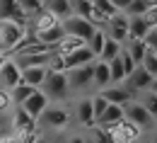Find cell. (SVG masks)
Returning <instances> with one entry per match:
<instances>
[{
	"label": "cell",
	"instance_id": "40",
	"mask_svg": "<svg viewBox=\"0 0 157 143\" xmlns=\"http://www.w3.org/2000/svg\"><path fill=\"white\" fill-rule=\"evenodd\" d=\"M68 143H87V138H82V136H73Z\"/></svg>",
	"mask_w": 157,
	"mask_h": 143
},
{
	"label": "cell",
	"instance_id": "31",
	"mask_svg": "<svg viewBox=\"0 0 157 143\" xmlns=\"http://www.w3.org/2000/svg\"><path fill=\"white\" fill-rule=\"evenodd\" d=\"M138 102H140V104H143V107H145V109H147V112H150V114L157 119V95H155V92L145 90V95H143Z\"/></svg>",
	"mask_w": 157,
	"mask_h": 143
},
{
	"label": "cell",
	"instance_id": "36",
	"mask_svg": "<svg viewBox=\"0 0 157 143\" xmlns=\"http://www.w3.org/2000/svg\"><path fill=\"white\" fill-rule=\"evenodd\" d=\"M143 20L147 22L150 27H157V7H147V10L143 12Z\"/></svg>",
	"mask_w": 157,
	"mask_h": 143
},
{
	"label": "cell",
	"instance_id": "42",
	"mask_svg": "<svg viewBox=\"0 0 157 143\" xmlns=\"http://www.w3.org/2000/svg\"><path fill=\"white\" fill-rule=\"evenodd\" d=\"M5 61H7V54H0V66H2Z\"/></svg>",
	"mask_w": 157,
	"mask_h": 143
},
{
	"label": "cell",
	"instance_id": "14",
	"mask_svg": "<svg viewBox=\"0 0 157 143\" xmlns=\"http://www.w3.org/2000/svg\"><path fill=\"white\" fill-rule=\"evenodd\" d=\"M104 100L109 104H126L128 100H133V92L128 90V87H118V85H106V87H101V92H99Z\"/></svg>",
	"mask_w": 157,
	"mask_h": 143
},
{
	"label": "cell",
	"instance_id": "26",
	"mask_svg": "<svg viewBox=\"0 0 157 143\" xmlns=\"http://www.w3.org/2000/svg\"><path fill=\"white\" fill-rule=\"evenodd\" d=\"M109 78H111V82H123L126 80V70H123L121 56H116V58L109 61Z\"/></svg>",
	"mask_w": 157,
	"mask_h": 143
},
{
	"label": "cell",
	"instance_id": "30",
	"mask_svg": "<svg viewBox=\"0 0 157 143\" xmlns=\"http://www.w3.org/2000/svg\"><path fill=\"white\" fill-rule=\"evenodd\" d=\"M92 129V143H114V138H111V131L109 129H101V126H90Z\"/></svg>",
	"mask_w": 157,
	"mask_h": 143
},
{
	"label": "cell",
	"instance_id": "4",
	"mask_svg": "<svg viewBox=\"0 0 157 143\" xmlns=\"http://www.w3.org/2000/svg\"><path fill=\"white\" fill-rule=\"evenodd\" d=\"M123 114H126V119L131 124H136L138 129H150V126L155 124V117L138 102V100H128V102L123 104Z\"/></svg>",
	"mask_w": 157,
	"mask_h": 143
},
{
	"label": "cell",
	"instance_id": "3",
	"mask_svg": "<svg viewBox=\"0 0 157 143\" xmlns=\"http://www.w3.org/2000/svg\"><path fill=\"white\" fill-rule=\"evenodd\" d=\"M60 24H63L65 34L78 37V39H82V41H87L92 34H94V29H97L90 20H85V17H80V15H70V17L60 20Z\"/></svg>",
	"mask_w": 157,
	"mask_h": 143
},
{
	"label": "cell",
	"instance_id": "6",
	"mask_svg": "<svg viewBox=\"0 0 157 143\" xmlns=\"http://www.w3.org/2000/svg\"><path fill=\"white\" fill-rule=\"evenodd\" d=\"M92 70H94V61L87 63V66H80V68H73V70H65L70 90H85V87H90L92 85Z\"/></svg>",
	"mask_w": 157,
	"mask_h": 143
},
{
	"label": "cell",
	"instance_id": "7",
	"mask_svg": "<svg viewBox=\"0 0 157 143\" xmlns=\"http://www.w3.org/2000/svg\"><path fill=\"white\" fill-rule=\"evenodd\" d=\"M106 27H109V34H106V37H111L114 41L123 44V41L128 39V15H126V12L111 15V17L106 20Z\"/></svg>",
	"mask_w": 157,
	"mask_h": 143
},
{
	"label": "cell",
	"instance_id": "29",
	"mask_svg": "<svg viewBox=\"0 0 157 143\" xmlns=\"http://www.w3.org/2000/svg\"><path fill=\"white\" fill-rule=\"evenodd\" d=\"M104 39H106V32H104V29H99V27L94 29V34L87 39V46L92 49V54H94V56H99V51H101V46H104Z\"/></svg>",
	"mask_w": 157,
	"mask_h": 143
},
{
	"label": "cell",
	"instance_id": "39",
	"mask_svg": "<svg viewBox=\"0 0 157 143\" xmlns=\"http://www.w3.org/2000/svg\"><path fill=\"white\" fill-rule=\"evenodd\" d=\"M147 90H150V92H155V95H157V75L152 78V82H150V87H147Z\"/></svg>",
	"mask_w": 157,
	"mask_h": 143
},
{
	"label": "cell",
	"instance_id": "11",
	"mask_svg": "<svg viewBox=\"0 0 157 143\" xmlns=\"http://www.w3.org/2000/svg\"><path fill=\"white\" fill-rule=\"evenodd\" d=\"M123 82L128 85V90H131V92H145V90L150 87V82H152V75H150L143 66H136V68H133V73H131Z\"/></svg>",
	"mask_w": 157,
	"mask_h": 143
},
{
	"label": "cell",
	"instance_id": "23",
	"mask_svg": "<svg viewBox=\"0 0 157 143\" xmlns=\"http://www.w3.org/2000/svg\"><path fill=\"white\" fill-rule=\"evenodd\" d=\"M121 49H123V44H118V41H114L111 37H106L104 39V46H101V51H99V61H111V58H116L118 54H121Z\"/></svg>",
	"mask_w": 157,
	"mask_h": 143
},
{
	"label": "cell",
	"instance_id": "32",
	"mask_svg": "<svg viewBox=\"0 0 157 143\" xmlns=\"http://www.w3.org/2000/svg\"><path fill=\"white\" fill-rule=\"evenodd\" d=\"M20 7L24 10V15H36L41 7H44V0H17Z\"/></svg>",
	"mask_w": 157,
	"mask_h": 143
},
{
	"label": "cell",
	"instance_id": "43",
	"mask_svg": "<svg viewBox=\"0 0 157 143\" xmlns=\"http://www.w3.org/2000/svg\"><path fill=\"white\" fill-rule=\"evenodd\" d=\"M152 143H157V136H155V141H152Z\"/></svg>",
	"mask_w": 157,
	"mask_h": 143
},
{
	"label": "cell",
	"instance_id": "21",
	"mask_svg": "<svg viewBox=\"0 0 157 143\" xmlns=\"http://www.w3.org/2000/svg\"><path fill=\"white\" fill-rule=\"evenodd\" d=\"M15 129L22 131V133H32V131L36 129V119L29 117L22 107H17V112H15Z\"/></svg>",
	"mask_w": 157,
	"mask_h": 143
},
{
	"label": "cell",
	"instance_id": "15",
	"mask_svg": "<svg viewBox=\"0 0 157 143\" xmlns=\"http://www.w3.org/2000/svg\"><path fill=\"white\" fill-rule=\"evenodd\" d=\"M20 70H22V82L32 85V87H41L46 80V73H48L46 66H29V68H20Z\"/></svg>",
	"mask_w": 157,
	"mask_h": 143
},
{
	"label": "cell",
	"instance_id": "10",
	"mask_svg": "<svg viewBox=\"0 0 157 143\" xmlns=\"http://www.w3.org/2000/svg\"><path fill=\"white\" fill-rule=\"evenodd\" d=\"M20 107L24 109V112H27V114H29V117L39 119L41 112L48 107V97L44 95V90H34V92H32V95H29V97H27V100H24Z\"/></svg>",
	"mask_w": 157,
	"mask_h": 143
},
{
	"label": "cell",
	"instance_id": "9",
	"mask_svg": "<svg viewBox=\"0 0 157 143\" xmlns=\"http://www.w3.org/2000/svg\"><path fill=\"white\" fill-rule=\"evenodd\" d=\"M63 61H65V70H73V68H80V66H87V63L97 61V56L92 54V49H90L87 44H82V46L75 49L73 54L63 56Z\"/></svg>",
	"mask_w": 157,
	"mask_h": 143
},
{
	"label": "cell",
	"instance_id": "22",
	"mask_svg": "<svg viewBox=\"0 0 157 143\" xmlns=\"http://www.w3.org/2000/svg\"><path fill=\"white\" fill-rule=\"evenodd\" d=\"M82 44H87V41H82V39H78V37H70V34H65V37H63V39L56 44V49H53V51H56L58 56H68V54H73L75 49H80Z\"/></svg>",
	"mask_w": 157,
	"mask_h": 143
},
{
	"label": "cell",
	"instance_id": "1",
	"mask_svg": "<svg viewBox=\"0 0 157 143\" xmlns=\"http://www.w3.org/2000/svg\"><path fill=\"white\" fill-rule=\"evenodd\" d=\"M27 37V24L12 20H0V54H10Z\"/></svg>",
	"mask_w": 157,
	"mask_h": 143
},
{
	"label": "cell",
	"instance_id": "25",
	"mask_svg": "<svg viewBox=\"0 0 157 143\" xmlns=\"http://www.w3.org/2000/svg\"><path fill=\"white\" fill-rule=\"evenodd\" d=\"M34 90H39V87H32V85H24V82H20V85H15L12 90H10V102L15 104H22Z\"/></svg>",
	"mask_w": 157,
	"mask_h": 143
},
{
	"label": "cell",
	"instance_id": "12",
	"mask_svg": "<svg viewBox=\"0 0 157 143\" xmlns=\"http://www.w3.org/2000/svg\"><path fill=\"white\" fill-rule=\"evenodd\" d=\"M123 117H126V114H123V104H106V109L97 117L94 124L101 126V129H114Z\"/></svg>",
	"mask_w": 157,
	"mask_h": 143
},
{
	"label": "cell",
	"instance_id": "35",
	"mask_svg": "<svg viewBox=\"0 0 157 143\" xmlns=\"http://www.w3.org/2000/svg\"><path fill=\"white\" fill-rule=\"evenodd\" d=\"M143 41H145V46H147L150 51L157 54V27H150V32L143 37Z\"/></svg>",
	"mask_w": 157,
	"mask_h": 143
},
{
	"label": "cell",
	"instance_id": "13",
	"mask_svg": "<svg viewBox=\"0 0 157 143\" xmlns=\"http://www.w3.org/2000/svg\"><path fill=\"white\" fill-rule=\"evenodd\" d=\"M0 20H12V22H22L27 24V15L20 7L17 0H0Z\"/></svg>",
	"mask_w": 157,
	"mask_h": 143
},
{
	"label": "cell",
	"instance_id": "34",
	"mask_svg": "<svg viewBox=\"0 0 157 143\" xmlns=\"http://www.w3.org/2000/svg\"><path fill=\"white\" fill-rule=\"evenodd\" d=\"M106 100H104V97H101V95H94V97H92V114H94V121H97V117L99 114H101V112H104V109H106Z\"/></svg>",
	"mask_w": 157,
	"mask_h": 143
},
{
	"label": "cell",
	"instance_id": "37",
	"mask_svg": "<svg viewBox=\"0 0 157 143\" xmlns=\"http://www.w3.org/2000/svg\"><path fill=\"white\" fill-rule=\"evenodd\" d=\"M111 5H114V7H116L118 12H123V10H126V7H128V5H131V0H111Z\"/></svg>",
	"mask_w": 157,
	"mask_h": 143
},
{
	"label": "cell",
	"instance_id": "2",
	"mask_svg": "<svg viewBox=\"0 0 157 143\" xmlns=\"http://www.w3.org/2000/svg\"><path fill=\"white\" fill-rule=\"evenodd\" d=\"M44 95L48 100H65L70 95V85H68V75L65 73H56V70H48L46 73V80H44Z\"/></svg>",
	"mask_w": 157,
	"mask_h": 143
},
{
	"label": "cell",
	"instance_id": "8",
	"mask_svg": "<svg viewBox=\"0 0 157 143\" xmlns=\"http://www.w3.org/2000/svg\"><path fill=\"white\" fill-rule=\"evenodd\" d=\"M20 82H22L20 66L15 63V58H7V61L0 66V85H2L5 90H12V87L20 85Z\"/></svg>",
	"mask_w": 157,
	"mask_h": 143
},
{
	"label": "cell",
	"instance_id": "20",
	"mask_svg": "<svg viewBox=\"0 0 157 143\" xmlns=\"http://www.w3.org/2000/svg\"><path fill=\"white\" fill-rule=\"evenodd\" d=\"M123 49L128 51V56L133 58L136 66H140L145 51H147V46H145V41H143V39H126V41H123Z\"/></svg>",
	"mask_w": 157,
	"mask_h": 143
},
{
	"label": "cell",
	"instance_id": "17",
	"mask_svg": "<svg viewBox=\"0 0 157 143\" xmlns=\"http://www.w3.org/2000/svg\"><path fill=\"white\" fill-rule=\"evenodd\" d=\"M65 37V29H63V24H53V27H48V29H44V32H36V37L34 39L41 41V44H51V46H56L60 39Z\"/></svg>",
	"mask_w": 157,
	"mask_h": 143
},
{
	"label": "cell",
	"instance_id": "18",
	"mask_svg": "<svg viewBox=\"0 0 157 143\" xmlns=\"http://www.w3.org/2000/svg\"><path fill=\"white\" fill-rule=\"evenodd\" d=\"M147 32H150V24L143 20V15L128 17V39H143Z\"/></svg>",
	"mask_w": 157,
	"mask_h": 143
},
{
	"label": "cell",
	"instance_id": "28",
	"mask_svg": "<svg viewBox=\"0 0 157 143\" xmlns=\"http://www.w3.org/2000/svg\"><path fill=\"white\" fill-rule=\"evenodd\" d=\"M90 2H92V7L97 10V12L104 17V20H109L111 15H116V12H118L116 7L111 5V0H90Z\"/></svg>",
	"mask_w": 157,
	"mask_h": 143
},
{
	"label": "cell",
	"instance_id": "33",
	"mask_svg": "<svg viewBox=\"0 0 157 143\" xmlns=\"http://www.w3.org/2000/svg\"><path fill=\"white\" fill-rule=\"evenodd\" d=\"M145 10H147V5H145V0H131V5H128V7L123 10V12H126L128 17H133V15H143Z\"/></svg>",
	"mask_w": 157,
	"mask_h": 143
},
{
	"label": "cell",
	"instance_id": "38",
	"mask_svg": "<svg viewBox=\"0 0 157 143\" xmlns=\"http://www.w3.org/2000/svg\"><path fill=\"white\" fill-rule=\"evenodd\" d=\"M7 104H10V95H5V92H0V112H2V109H5Z\"/></svg>",
	"mask_w": 157,
	"mask_h": 143
},
{
	"label": "cell",
	"instance_id": "27",
	"mask_svg": "<svg viewBox=\"0 0 157 143\" xmlns=\"http://www.w3.org/2000/svg\"><path fill=\"white\" fill-rule=\"evenodd\" d=\"M60 20H56L48 10H44L41 7L39 12H36V32H44V29H48V27H53V24H58Z\"/></svg>",
	"mask_w": 157,
	"mask_h": 143
},
{
	"label": "cell",
	"instance_id": "16",
	"mask_svg": "<svg viewBox=\"0 0 157 143\" xmlns=\"http://www.w3.org/2000/svg\"><path fill=\"white\" fill-rule=\"evenodd\" d=\"M44 10H48L56 20H65V17L73 15L70 0H44Z\"/></svg>",
	"mask_w": 157,
	"mask_h": 143
},
{
	"label": "cell",
	"instance_id": "19",
	"mask_svg": "<svg viewBox=\"0 0 157 143\" xmlns=\"http://www.w3.org/2000/svg\"><path fill=\"white\" fill-rule=\"evenodd\" d=\"M92 85L97 87H106L111 85V78H109V63L106 61H94V70H92Z\"/></svg>",
	"mask_w": 157,
	"mask_h": 143
},
{
	"label": "cell",
	"instance_id": "41",
	"mask_svg": "<svg viewBox=\"0 0 157 143\" xmlns=\"http://www.w3.org/2000/svg\"><path fill=\"white\" fill-rule=\"evenodd\" d=\"M145 5L147 7H157V0H145Z\"/></svg>",
	"mask_w": 157,
	"mask_h": 143
},
{
	"label": "cell",
	"instance_id": "24",
	"mask_svg": "<svg viewBox=\"0 0 157 143\" xmlns=\"http://www.w3.org/2000/svg\"><path fill=\"white\" fill-rule=\"evenodd\" d=\"M78 119L85 126H94V114H92V97L78 102Z\"/></svg>",
	"mask_w": 157,
	"mask_h": 143
},
{
	"label": "cell",
	"instance_id": "5",
	"mask_svg": "<svg viewBox=\"0 0 157 143\" xmlns=\"http://www.w3.org/2000/svg\"><path fill=\"white\" fill-rule=\"evenodd\" d=\"M68 119H70V117H68V112H65L63 107H51V104H48V107L41 112V117L36 121L44 124L46 129H58L60 131V129L68 126Z\"/></svg>",
	"mask_w": 157,
	"mask_h": 143
}]
</instances>
